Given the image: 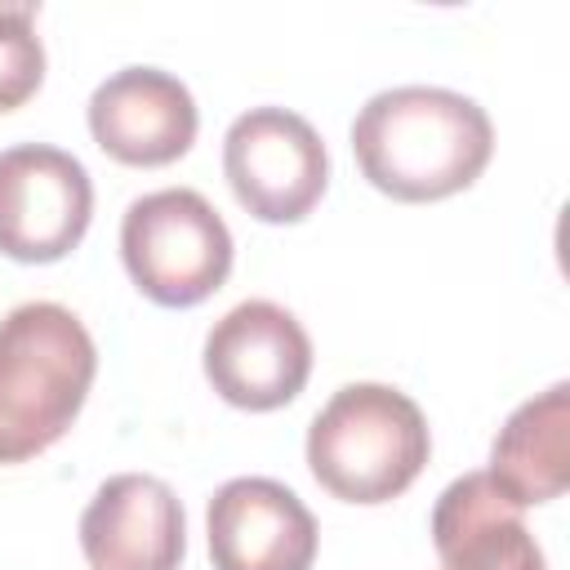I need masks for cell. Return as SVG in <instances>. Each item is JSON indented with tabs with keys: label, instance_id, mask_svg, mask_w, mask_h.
Instances as JSON below:
<instances>
[{
	"label": "cell",
	"instance_id": "cell-13",
	"mask_svg": "<svg viewBox=\"0 0 570 570\" xmlns=\"http://www.w3.org/2000/svg\"><path fill=\"white\" fill-rule=\"evenodd\" d=\"M40 4L0 0V111L22 107L45 85V45L36 36Z\"/></svg>",
	"mask_w": 570,
	"mask_h": 570
},
{
	"label": "cell",
	"instance_id": "cell-11",
	"mask_svg": "<svg viewBox=\"0 0 570 570\" xmlns=\"http://www.w3.org/2000/svg\"><path fill=\"white\" fill-rule=\"evenodd\" d=\"M490 481L517 503H552L570 485V383L521 401L490 441Z\"/></svg>",
	"mask_w": 570,
	"mask_h": 570
},
{
	"label": "cell",
	"instance_id": "cell-10",
	"mask_svg": "<svg viewBox=\"0 0 570 570\" xmlns=\"http://www.w3.org/2000/svg\"><path fill=\"white\" fill-rule=\"evenodd\" d=\"M80 552L89 570H178L187 552L178 494L151 472L107 476L80 512Z\"/></svg>",
	"mask_w": 570,
	"mask_h": 570
},
{
	"label": "cell",
	"instance_id": "cell-6",
	"mask_svg": "<svg viewBox=\"0 0 570 570\" xmlns=\"http://www.w3.org/2000/svg\"><path fill=\"white\" fill-rule=\"evenodd\" d=\"M209 387L249 414L289 405L312 379V338L298 316L272 298H245L205 334Z\"/></svg>",
	"mask_w": 570,
	"mask_h": 570
},
{
	"label": "cell",
	"instance_id": "cell-4",
	"mask_svg": "<svg viewBox=\"0 0 570 570\" xmlns=\"http://www.w3.org/2000/svg\"><path fill=\"white\" fill-rule=\"evenodd\" d=\"M232 232L196 187H160L129 200L120 218V258L129 281L156 307H196L232 272Z\"/></svg>",
	"mask_w": 570,
	"mask_h": 570
},
{
	"label": "cell",
	"instance_id": "cell-9",
	"mask_svg": "<svg viewBox=\"0 0 570 570\" xmlns=\"http://www.w3.org/2000/svg\"><path fill=\"white\" fill-rule=\"evenodd\" d=\"M214 570H312L316 517L276 476H232L205 508Z\"/></svg>",
	"mask_w": 570,
	"mask_h": 570
},
{
	"label": "cell",
	"instance_id": "cell-14",
	"mask_svg": "<svg viewBox=\"0 0 570 570\" xmlns=\"http://www.w3.org/2000/svg\"><path fill=\"white\" fill-rule=\"evenodd\" d=\"M481 570H548V561H543V548L530 539V543L517 548L512 557H503V561H494V566H481Z\"/></svg>",
	"mask_w": 570,
	"mask_h": 570
},
{
	"label": "cell",
	"instance_id": "cell-5",
	"mask_svg": "<svg viewBox=\"0 0 570 570\" xmlns=\"http://www.w3.org/2000/svg\"><path fill=\"white\" fill-rule=\"evenodd\" d=\"M223 174L258 223H303L330 187V151L307 116L249 107L223 134Z\"/></svg>",
	"mask_w": 570,
	"mask_h": 570
},
{
	"label": "cell",
	"instance_id": "cell-7",
	"mask_svg": "<svg viewBox=\"0 0 570 570\" xmlns=\"http://www.w3.org/2000/svg\"><path fill=\"white\" fill-rule=\"evenodd\" d=\"M94 218L89 169L49 142L0 151V254L13 263L67 258Z\"/></svg>",
	"mask_w": 570,
	"mask_h": 570
},
{
	"label": "cell",
	"instance_id": "cell-8",
	"mask_svg": "<svg viewBox=\"0 0 570 570\" xmlns=\"http://www.w3.org/2000/svg\"><path fill=\"white\" fill-rule=\"evenodd\" d=\"M94 142L134 169H160L191 151L200 111L191 89L160 67H120L111 71L85 107Z\"/></svg>",
	"mask_w": 570,
	"mask_h": 570
},
{
	"label": "cell",
	"instance_id": "cell-12",
	"mask_svg": "<svg viewBox=\"0 0 570 570\" xmlns=\"http://www.w3.org/2000/svg\"><path fill=\"white\" fill-rule=\"evenodd\" d=\"M534 534L521 521V508L490 481V472H463L454 476L432 508V548L441 570H481L517 548H525Z\"/></svg>",
	"mask_w": 570,
	"mask_h": 570
},
{
	"label": "cell",
	"instance_id": "cell-2",
	"mask_svg": "<svg viewBox=\"0 0 570 570\" xmlns=\"http://www.w3.org/2000/svg\"><path fill=\"white\" fill-rule=\"evenodd\" d=\"M98 374L85 321L49 298L0 316V463H27L58 445Z\"/></svg>",
	"mask_w": 570,
	"mask_h": 570
},
{
	"label": "cell",
	"instance_id": "cell-1",
	"mask_svg": "<svg viewBox=\"0 0 570 570\" xmlns=\"http://www.w3.org/2000/svg\"><path fill=\"white\" fill-rule=\"evenodd\" d=\"M361 178L405 205L445 200L481 178L494 156L485 107L441 85H396L365 98L352 120Z\"/></svg>",
	"mask_w": 570,
	"mask_h": 570
},
{
	"label": "cell",
	"instance_id": "cell-3",
	"mask_svg": "<svg viewBox=\"0 0 570 570\" xmlns=\"http://www.w3.org/2000/svg\"><path fill=\"white\" fill-rule=\"evenodd\" d=\"M428 454V419L392 383H343L307 423V468L343 503L374 508L405 494Z\"/></svg>",
	"mask_w": 570,
	"mask_h": 570
}]
</instances>
